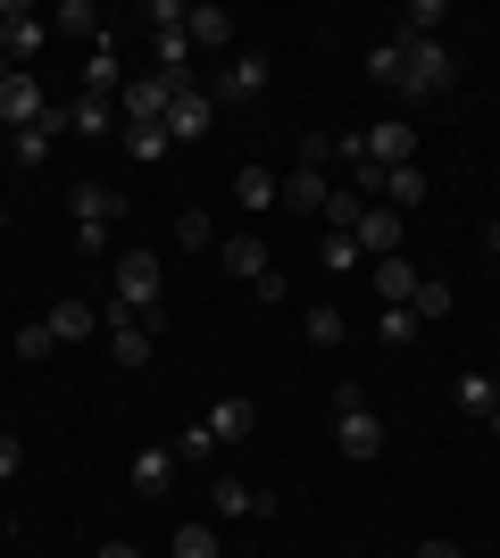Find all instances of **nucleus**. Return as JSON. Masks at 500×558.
Masks as SVG:
<instances>
[{
  "label": "nucleus",
  "instance_id": "nucleus-1",
  "mask_svg": "<svg viewBox=\"0 0 500 558\" xmlns=\"http://www.w3.org/2000/svg\"><path fill=\"white\" fill-rule=\"evenodd\" d=\"M68 209H75V251H109V226L125 217V192L118 184H75L68 192Z\"/></svg>",
  "mask_w": 500,
  "mask_h": 558
},
{
  "label": "nucleus",
  "instance_id": "nucleus-2",
  "mask_svg": "<svg viewBox=\"0 0 500 558\" xmlns=\"http://www.w3.org/2000/svg\"><path fill=\"white\" fill-rule=\"evenodd\" d=\"M451 84H459V59L442 43H408V68H401V93L408 100H451Z\"/></svg>",
  "mask_w": 500,
  "mask_h": 558
},
{
  "label": "nucleus",
  "instance_id": "nucleus-3",
  "mask_svg": "<svg viewBox=\"0 0 500 558\" xmlns=\"http://www.w3.org/2000/svg\"><path fill=\"white\" fill-rule=\"evenodd\" d=\"M175 93H192V84H167V75L150 68V75H134V84H125V93H118V117H125V125H167V109H175Z\"/></svg>",
  "mask_w": 500,
  "mask_h": 558
},
{
  "label": "nucleus",
  "instance_id": "nucleus-4",
  "mask_svg": "<svg viewBox=\"0 0 500 558\" xmlns=\"http://www.w3.org/2000/svg\"><path fill=\"white\" fill-rule=\"evenodd\" d=\"M159 283H167L159 251H125V258H118V308H143V317H159Z\"/></svg>",
  "mask_w": 500,
  "mask_h": 558
},
{
  "label": "nucleus",
  "instance_id": "nucleus-5",
  "mask_svg": "<svg viewBox=\"0 0 500 558\" xmlns=\"http://www.w3.org/2000/svg\"><path fill=\"white\" fill-rule=\"evenodd\" d=\"M259 93H267V59H259V50H234V59L217 68V84H209L217 109H251Z\"/></svg>",
  "mask_w": 500,
  "mask_h": 558
},
{
  "label": "nucleus",
  "instance_id": "nucleus-6",
  "mask_svg": "<svg viewBox=\"0 0 500 558\" xmlns=\"http://www.w3.org/2000/svg\"><path fill=\"white\" fill-rule=\"evenodd\" d=\"M333 442H342V459L376 466L383 459V417L376 409H333Z\"/></svg>",
  "mask_w": 500,
  "mask_h": 558
},
{
  "label": "nucleus",
  "instance_id": "nucleus-7",
  "mask_svg": "<svg viewBox=\"0 0 500 558\" xmlns=\"http://www.w3.org/2000/svg\"><path fill=\"white\" fill-rule=\"evenodd\" d=\"M276 184H284V209L292 217H326V201H333V184H326V167H317V159H292Z\"/></svg>",
  "mask_w": 500,
  "mask_h": 558
},
{
  "label": "nucleus",
  "instance_id": "nucleus-8",
  "mask_svg": "<svg viewBox=\"0 0 500 558\" xmlns=\"http://www.w3.org/2000/svg\"><path fill=\"white\" fill-rule=\"evenodd\" d=\"M100 326H109V350H118V367H150V350H159V326H143L134 308H109Z\"/></svg>",
  "mask_w": 500,
  "mask_h": 558
},
{
  "label": "nucleus",
  "instance_id": "nucleus-9",
  "mask_svg": "<svg viewBox=\"0 0 500 558\" xmlns=\"http://www.w3.org/2000/svg\"><path fill=\"white\" fill-rule=\"evenodd\" d=\"M50 117V100H42V84H34V75H9V84H0V125H9V134H25V125H42Z\"/></svg>",
  "mask_w": 500,
  "mask_h": 558
},
{
  "label": "nucleus",
  "instance_id": "nucleus-10",
  "mask_svg": "<svg viewBox=\"0 0 500 558\" xmlns=\"http://www.w3.org/2000/svg\"><path fill=\"white\" fill-rule=\"evenodd\" d=\"M367 159H376V167H417V125H408V117L367 125Z\"/></svg>",
  "mask_w": 500,
  "mask_h": 558
},
{
  "label": "nucleus",
  "instance_id": "nucleus-11",
  "mask_svg": "<svg viewBox=\"0 0 500 558\" xmlns=\"http://www.w3.org/2000/svg\"><path fill=\"white\" fill-rule=\"evenodd\" d=\"M167 484H175V450H167V442L134 450V466H125V492H134V500H159Z\"/></svg>",
  "mask_w": 500,
  "mask_h": 558
},
{
  "label": "nucleus",
  "instance_id": "nucleus-12",
  "mask_svg": "<svg viewBox=\"0 0 500 558\" xmlns=\"http://www.w3.org/2000/svg\"><path fill=\"white\" fill-rule=\"evenodd\" d=\"M209 125H217V100L192 84V93H175V109H167V142H209Z\"/></svg>",
  "mask_w": 500,
  "mask_h": 558
},
{
  "label": "nucleus",
  "instance_id": "nucleus-13",
  "mask_svg": "<svg viewBox=\"0 0 500 558\" xmlns=\"http://www.w3.org/2000/svg\"><path fill=\"white\" fill-rule=\"evenodd\" d=\"M42 43H50V25L34 17L25 0H9V25H0V50H9V68H25V59H34Z\"/></svg>",
  "mask_w": 500,
  "mask_h": 558
},
{
  "label": "nucleus",
  "instance_id": "nucleus-14",
  "mask_svg": "<svg viewBox=\"0 0 500 558\" xmlns=\"http://www.w3.org/2000/svg\"><path fill=\"white\" fill-rule=\"evenodd\" d=\"M209 509L217 517H276V492H251L242 475H217V484H209Z\"/></svg>",
  "mask_w": 500,
  "mask_h": 558
},
{
  "label": "nucleus",
  "instance_id": "nucleus-15",
  "mask_svg": "<svg viewBox=\"0 0 500 558\" xmlns=\"http://www.w3.org/2000/svg\"><path fill=\"white\" fill-rule=\"evenodd\" d=\"M217 258H225V276H242V283H259L267 267H276V258H267V233H225Z\"/></svg>",
  "mask_w": 500,
  "mask_h": 558
},
{
  "label": "nucleus",
  "instance_id": "nucleus-16",
  "mask_svg": "<svg viewBox=\"0 0 500 558\" xmlns=\"http://www.w3.org/2000/svg\"><path fill=\"white\" fill-rule=\"evenodd\" d=\"M184 34H192V50H234V9L200 0V9H184Z\"/></svg>",
  "mask_w": 500,
  "mask_h": 558
},
{
  "label": "nucleus",
  "instance_id": "nucleus-17",
  "mask_svg": "<svg viewBox=\"0 0 500 558\" xmlns=\"http://www.w3.org/2000/svg\"><path fill=\"white\" fill-rule=\"evenodd\" d=\"M401 209H383V201H367V217H358V251H367V258H392V251H401Z\"/></svg>",
  "mask_w": 500,
  "mask_h": 558
},
{
  "label": "nucleus",
  "instance_id": "nucleus-18",
  "mask_svg": "<svg viewBox=\"0 0 500 558\" xmlns=\"http://www.w3.org/2000/svg\"><path fill=\"white\" fill-rule=\"evenodd\" d=\"M84 333H100V308L84 301V292H68V301H50V342H84Z\"/></svg>",
  "mask_w": 500,
  "mask_h": 558
},
{
  "label": "nucleus",
  "instance_id": "nucleus-19",
  "mask_svg": "<svg viewBox=\"0 0 500 558\" xmlns=\"http://www.w3.org/2000/svg\"><path fill=\"white\" fill-rule=\"evenodd\" d=\"M50 34H68V43H109V25H100L93 0H59V9H50Z\"/></svg>",
  "mask_w": 500,
  "mask_h": 558
},
{
  "label": "nucleus",
  "instance_id": "nucleus-20",
  "mask_svg": "<svg viewBox=\"0 0 500 558\" xmlns=\"http://www.w3.org/2000/svg\"><path fill=\"white\" fill-rule=\"evenodd\" d=\"M200 425H209L217 442H251V425H259V409H251L242 392H225V400H217V409H209Z\"/></svg>",
  "mask_w": 500,
  "mask_h": 558
},
{
  "label": "nucleus",
  "instance_id": "nucleus-21",
  "mask_svg": "<svg viewBox=\"0 0 500 558\" xmlns=\"http://www.w3.org/2000/svg\"><path fill=\"white\" fill-rule=\"evenodd\" d=\"M50 134H68V117L50 109L42 125H25V134H9V167H42L50 159Z\"/></svg>",
  "mask_w": 500,
  "mask_h": 558
},
{
  "label": "nucleus",
  "instance_id": "nucleus-22",
  "mask_svg": "<svg viewBox=\"0 0 500 558\" xmlns=\"http://www.w3.org/2000/svg\"><path fill=\"white\" fill-rule=\"evenodd\" d=\"M417 283H426V276H417V267H408L401 251H392V258H376V292H383V308H408V301H417Z\"/></svg>",
  "mask_w": 500,
  "mask_h": 558
},
{
  "label": "nucleus",
  "instance_id": "nucleus-23",
  "mask_svg": "<svg viewBox=\"0 0 500 558\" xmlns=\"http://www.w3.org/2000/svg\"><path fill=\"white\" fill-rule=\"evenodd\" d=\"M234 201H242L251 217H267V209H284V184H276L267 167H242V175H234Z\"/></svg>",
  "mask_w": 500,
  "mask_h": 558
},
{
  "label": "nucleus",
  "instance_id": "nucleus-24",
  "mask_svg": "<svg viewBox=\"0 0 500 558\" xmlns=\"http://www.w3.org/2000/svg\"><path fill=\"white\" fill-rule=\"evenodd\" d=\"M167 550H175V558H225V542H217V525H209V517H184Z\"/></svg>",
  "mask_w": 500,
  "mask_h": 558
},
{
  "label": "nucleus",
  "instance_id": "nucleus-25",
  "mask_svg": "<svg viewBox=\"0 0 500 558\" xmlns=\"http://www.w3.org/2000/svg\"><path fill=\"white\" fill-rule=\"evenodd\" d=\"M417 201H426V167H383V209H417Z\"/></svg>",
  "mask_w": 500,
  "mask_h": 558
},
{
  "label": "nucleus",
  "instance_id": "nucleus-26",
  "mask_svg": "<svg viewBox=\"0 0 500 558\" xmlns=\"http://www.w3.org/2000/svg\"><path fill=\"white\" fill-rule=\"evenodd\" d=\"M59 117H68V134H109V100H100V93L59 100Z\"/></svg>",
  "mask_w": 500,
  "mask_h": 558
},
{
  "label": "nucleus",
  "instance_id": "nucleus-27",
  "mask_svg": "<svg viewBox=\"0 0 500 558\" xmlns=\"http://www.w3.org/2000/svg\"><path fill=\"white\" fill-rule=\"evenodd\" d=\"M434 25H442V0H408L401 25H392V43H434Z\"/></svg>",
  "mask_w": 500,
  "mask_h": 558
},
{
  "label": "nucleus",
  "instance_id": "nucleus-28",
  "mask_svg": "<svg viewBox=\"0 0 500 558\" xmlns=\"http://www.w3.org/2000/svg\"><path fill=\"white\" fill-rule=\"evenodd\" d=\"M84 93H100V100H109V93H125L118 50H109V43H93V59H84Z\"/></svg>",
  "mask_w": 500,
  "mask_h": 558
},
{
  "label": "nucleus",
  "instance_id": "nucleus-29",
  "mask_svg": "<svg viewBox=\"0 0 500 558\" xmlns=\"http://www.w3.org/2000/svg\"><path fill=\"white\" fill-rule=\"evenodd\" d=\"M401 68H408V43H392V34H383V43L367 50V75H376L383 93H401Z\"/></svg>",
  "mask_w": 500,
  "mask_h": 558
},
{
  "label": "nucleus",
  "instance_id": "nucleus-30",
  "mask_svg": "<svg viewBox=\"0 0 500 558\" xmlns=\"http://www.w3.org/2000/svg\"><path fill=\"white\" fill-rule=\"evenodd\" d=\"M317 258H326V276H358V233H317Z\"/></svg>",
  "mask_w": 500,
  "mask_h": 558
},
{
  "label": "nucleus",
  "instance_id": "nucleus-31",
  "mask_svg": "<svg viewBox=\"0 0 500 558\" xmlns=\"http://www.w3.org/2000/svg\"><path fill=\"white\" fill-rule=\"evenodd\" d=\"M159 75L167 84H192V34H159Z\"/></svg>",
  "mask_w": 500,
  "mask_h": 558
},
{
  "label": "nucleus",
  "instance_id": "nucleus-32",
  "mask_svg": "<svg viewBox=\"0 0 500 558\" xmlns=\"http://www.w3.org/2000/svg\"><path fill=\"white\" fill-rule=\"evenodd\" d=\"M342 333H351V317H342L333 301H317V308H309V342H317V350H342Z\"/></svg>",
  "mask_w": 500,
  "mask_h": 558
},
{
  "label": "nucleus",
  "instance_id": "nucleus-33",
  "mask_svg": "<svg viewBox=\"0 0 500 558\" xmlns=\"http://www.w3.org/2000/svg\"><path fill=\"white\" fill-rule=\"evenodd\" d=\"M417 333H426V326H417L408 308H383V317H376V342H383V350H408Z\"/></svg>",
  "mask_w": 500,
  "mask_h": 558
},
{
  "label": "nucleus",
  "instance_id": "nucleus-34",
  "mask_svg": "<svg viewBox=\"0 0 500 558\" xmlns=\"http://www.w3.org/2000/svg\"><path fill=\"white\" fill-rule=\"evenodd\" d=\"M408 317H417V326H442V317H451V283H417Z\"/></svg>",
  "mask_w": 500,
  "mask_h": 558
},
{
  "label": "nucleus",
  "instance_id": "nucleus-35",
  "mask_svg": "<svg viewBox=\"0 0 500 558\" xmlns=\"http://www.w3.org/2000/svg\"><path fill=\"white\" fill-rule=\"evenodd\" d=\"M459 409H467V417H492V409H500L492 375H459Z\"/></svg>",
  "mask_w": 500,
  "mask_h": 558
},
{
  "label": "nucleus",
  "instance_id": "nucleus-36",
  "mask_svg": "<svg viewBox=\"0 0 500 558\" xmlns=\"http://www.w3.org/2000/svg\"><path fill=\"white\" fill-rule=\"evenodd\" d=\"M167 450H175V466H200V459L217 450V434H209V425H184V434H175Z\"/></svg>",
  "mask_w": 500,
  "mask_h": 558
},
{
  "label": "nucleus",
  "instance_id": "nucleus-37",
  "mask_svg": "<svg viewBox=\"0 0 500 558\" xmlns=\"http://www.w3.org/2000/svg\"><path fill=\"white\" fill-rule=\"evenodd\" d=\"M358 217H367L358 192H333V201H326V233H358Z\"/></svg>",
  "mask_w": 500,
  "mask_h": 558
},
{
  "label": "nucleus",
  "instance_id": "nucleus-38",
  "mask_svg": "<svg viewBox=\"0 0 500 558\" xmlns=\"http://www.w3.org/2000/svg\"><path fill=\"white\" fill-rule=\"evenodd\" d=\"M125 150H134V159H167L175 142H167V125H125Z\"/></svg>",
  "mask_w": 500,
  "mask_h": 558
},
{
  "label": "nucleus",
  "instance_id": "nucleus-39",
  "mask_svg": "<svg viewBox=\"0 0 500 558\" xmlns=\"http://www.w3.org/2000/svg\"><path fill=\"white\" fill-rule=\"evenodd\" d=\"M175 242H184V251H209V242H217V226H209L200 209H184V217H175Z\"/></svg>",
  "mask_w": 500,
  "mask_h": 558
},
{
  "label": "nucleus",
  "instance_id": "nucleus-40",
  "mask_svg": "<svg viewBox=\"0 0 500 558\" xmlns=\"http://www.w3.org/2000/svg\"><path fill=\"white\" fill-rule=\"evenodd\" d=\"M333 159H351V167H367V125H351V134H333Z\"/></svg>",
  "mask_w": 500,
  "mask_h": 558
},
{
  "label": "nucleus",
  "instance_id": "nucleus-41",
  "mask_svg": "<svg viewBox=\"0 0 500 558\" xmlns=\"http://www.w3.org/2000/svg\"><path fill=\"white\" fill-rule=\"evenodd\" d=\"M251 301H259V308H276V301H292V283H284V276H276V267H267V276H259V283H251Z\"/></svg>",
  "mask_w": 500,
  "mask_h": 558
},
{
  "label": "nucleus",
  "instance_id": "nucleus-42",
  "mask_svg": "<svg viewBox=\"0 0 500 558\" xmlns=\"http://www.w3.org/2000/svg\"><path fill=\"white\" fill-rule=\"evenodd\" d=\"M17 359H50V326H17Z\"/></svg>",
  "mask_w": 500,
  "mask_h": 558
},
{
  "label": "nucleus",
  "instance_id": "nucleus-43",
  "mask_svg": "<svg viewBox=\"0 0 500 558\" xmlns=\"http://www.w3.org/2000/svg\"><path fill=\"white\" fill-rule=\"evenodd\" d=\"M143 17H150V25H159V34H184V9H175V0H150Z\"/></svg>",
  "mask_w": 500,
  "mask_h": 558
},
{
  "label": "nucleus",
  "instance_id": "nucleus-44",
  "mask_svg": "<svg viewBox=\"0 0 500 558\" xmlns=\"http://www.w3.org/2000/svg\"><path fill=\"white\" fill-rule=\"evenodd\" d=\"M17 466H25V442H17V434H0V484H9Z\"/></svg>",
  "mask_w": 500,
  "mask_h": 558
},
{
  "label": "nucleus",
  "instance_id": "nucleus-45",
  "mask_svg": "<svg viewBox=\"0 0 500 558\" xmlns=\"http://www.w3.org/2000/svg\"><path fill=\"white\" fill-rule=\"evenodd\" d=\"M408 558H467V550H459V542H417Z\"/></svg>",
  "mask_w": 500,
  "mask_h": 558
},
{
  "label": "nucleus",
  "instance_id": "nucleus-46",
  "mask_svg": "<svg viewBox=\"0 0 500 558\" xmlns=\"http://www.w3.org/2000/svg\"><path fill=\"white\" fill-rule=\"evenodd\" d=\"M100 558H143V550H134V542H100Z\"/></svg>",
  "mask_w": 500,
  "mask_h": 558
},
{
  "label": "nucleus",
  "instance_id": "nucleus-47",
  "mask_svg": "<svg viewBox=\"0 0 500 558\" xmlns=\"http://www.w3.org/2000/svg\"><path fill=\"white\" fill-rule=\"evenodd\" d=\"M484 251H492V258H500V217H492V226H484Z\"/></svg>",
  "mask_w": 500,
  "mask_h": 558
},
{
  "label": "nucleus",
  "instance_id": "nucleus-48",
  "mask_svg": "<svg viewBox=\"0 0 500 558\" xmlns=\"http://www.w3.org/2000/svg\"><path fill=\"white\" fill-rule=\"evenodd\" d=\"M484 434H492V442H500V409H492V417H484Z\"/></svg>",
  "mask_w": 500,
  "mask_h": 558
},
{
  "label": "nucleus",
  "instance_id": "nucleus-49",
  "mask_svg": "<svg viewBox=\"0 0 500 558\" xmlns=\"http://www.w3.org/2000/svg\"><path fill=\"white\" fill-rule=\"evenodd\" d=\"M9 75H17V68H9V50H0V84H9Z\"/></svg>",
  "mask_w": 500,
  "mask_h": 558
},
{
  "label": "nucleus",
  "instance_id": "nucleus-50",
  "mask_svg": "<svg viewBox=\"0 0 500 558\" xmlns=\"http://www.w3.org/2000/svg\"><path fill=\"white\" fill-rule=\"evenodd\" d=\"M0 25H9V0H0Z\"/></svg>",
  "mask_w": 500,
  "mask_h": 558
},
{
  "label": "nucleus",
  "instance_id": "nucleus-51",
  "mask_svg": "<svg viewBox=\"0 0 500 558\" xmlns=\"http://www.w3.org/2000/svg\"><path fill=\"white\" fill-rule=\"evenodd\" d=\"M0 167H9V142H0Z\"/></svg>",
  "mask_w": 500,
  "mask_h": 558
},
{
  "label": "nucleus",
  "instance_id": "nucleus-52",
  "mask_svg": "<svg viewBox=\"0 0 500 558\" xmlns=\"http://www.w3.org/2000/svg\"><path fill=\"white\" fill-rule=\"evenodd\" d=\"M0 226H9V209H0Z\"/></svg>",
  "mask_w": 500,
  "mask_h": 558
},
{
  "label": "nucleus",
  "instance_id": "nucleus-53",
  "mask_svg": "<svg viewBox=\"0 0 500 558\" xmlns=\"http://www.w3.org/2000/svg\"><path fill=\"white\" fill-rule=\"evenodd\" d=\"M492 392H500V375H492Z\"/></svg>",
  "mask_w": 500,
  "mask_h": 558
}]
</instances>
